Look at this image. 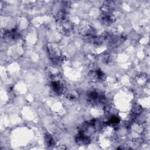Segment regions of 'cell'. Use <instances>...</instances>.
<instances>
[{
  "instance_id": "277c9868",
  "label": "cell",
  "mask_w": 150,
  "mask_h": 150,
  "mask_svg": "<svg viewBox=\"0 0 150 150\" xmlns=\"http://www.w3.org/2000/svg\"><path fill=\"white\" fill-rule=\"evenodd\" d=\"M51 87L53 90L56 93L60 94L64 90V85L59 80H53L51 82Z\"/></svg>"
},
{
  "instance_id": "52a82bcc",
  "label": "cell",
  "mask_w": 150,
  "mask_h": 150,
  "mask_svg": "<svg viewBox=\"0 0 150 150\" xmlns=\"http://www.w3.org/2000/svg\"><path fill=\"white\" fill-rule=\"evenodd\" d=\"M76 140L79 144L86 145L88 143L89 138L86 135H84L83 134H80L79 135H77Z\"/></svg>"
},
{
  "instance_id": "5b68a950",
  "label": "cell",
  "mask_w": 150,
  "mask_h": 150,
  "mask_svg": "<svg viewBox=\"0 0 150 150\" xmlns=\"http://www.w3.org/2000/svg\"><path fill=\"white\" fill-rule=\"evenodd\" d=\"M90 77L93 81H99L104 79V74L100 70H94L90 73Z\"/></svg>"
},
{
  "instance_id": "3957f363",
  "label": "cell",
  "mask_w": 150,
  "mask_h": 150,
  "mask_svg": "<svg viewBox=\"0 0 150 150\" xmlns=\"http://www.w3.org/2000/svg\"><path fill=\"white\" fill-rule=\"evenodd\" d=\"M57 22L59 28L63 33L67 34L71 32V25L65 18L57 20Z\"/></svg>"
},
{
  "instance_id": "8992f818",
  "label": "cell",
  "mask_w": 150,
  "mask_h": 150,
  "mask_svg": "<svg viewBox=\"0 0 150 150\" xmlns=\"http://www.w3.org/2000/svg\"><path fill=\"white\" fill-rule=\"evenodd\" d=\"M100 19L104 24L108 25V24H111L114 22V18L109 12H104L102 14Z\"/></svg>"
},
{
  "instance_id": "ba28073f",
  "label": "cell",
  "mask_w": 150,
  "mask_h": 150,
  "mask_svg": "<svg viewBox=\"0 0 150 150\" xmlns=\"http://www.w3.org/2000/svg\"><path fill=\"white\" fill-rule=\"evenodd\" d=\"M46 139L47 144L49 145V146H51V145H53L54 143V141L53 138L49 134H46Z\"/></svg>"
},
{
  "instance_id": "6da1fadb",
  "label": "cell",
  "mask_w": 150,
  "mask_h": 150,
  "mask_svg": "<svg viewBox=\"0 0 150 150\" xmlns=\"http://www.w3.org/2000/svg\"><path fill=\"white\" fill-rule=\"evenodd\" d=\"M79 33L83 38L90 40H94V39L96 38L95 36V30L94 28L90 25L83 26L81 29H80Z\"/></svg>"
},
{
  "instance_id": "7a4b0ae2",
  "label": "cell",
  "mask_w": 150,
  "mask_h": 150,
  "mask_svg": "<svg viewBox=\"0 0 150 150\" xmlns=\"http://www.w3.org/2000/svg\"><path fill=\"white\" fill-rule=\"evenodd\" d=\"M48 53L52 61L57 64L60 62L61 59V53L59 49L53 45H51L48 47Z\"/></svg>"
}]
</instances>
